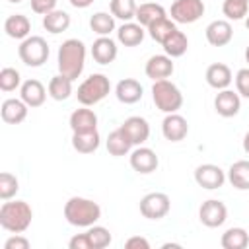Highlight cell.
I'll use <instances>...</instances> for the list:
<instances>
[{
    "label": "cell",
    "instance_id": "obj_1",
    "mask_svg": "<svg viewBox=\"0 0 249 249\" xmlns=\"http://www.w3.org/2000/svg\"><path fill=\"white\" fill-rule=\"evenodd\" d=\"M84 64H86V45L80 39H66L56 53L58 74L76 80L84 72Z\"/></svg>",
    "mask_w": 249,
    "mask_h": 249
},
{
    "label": "cell",
    "instance_id": "obj_2",
    "mask_svg": "<svg viewBox=\"0 0 249 249\" xmlns=\"http://www.w3.org/2000/svg\"><path fill=\"white\" fill-rule=\"evenodd\" d=\"M33 220V208L25 200H4L0 206V226L10 233H23Z\"/></svg>",
    "mask_w": 249,
    "mask_h": 249
},
{
    "label": "cell",
    "instance_id": "obj_3",
    "mask_svg": "<svg viewBox=\"0 0 249 249\" xmlns=\"http://www.w3.org/2000/svg\"><path fill=\"white\" fill-rule=\"evenodd\" d=\"M64 218L70 226L89 228L97 224V220L101 218V206L91 198L70 196L64 204Z\"/></svg>",
    "mask_w": 249,
    "mask_h": 249
},
{
    "label": "cell",
    "instance_id": "obj_4",
    "mask_svg": "<svg viewBox=\"0 0 249 249\" xmlns=\"http://www.w3.org/2000/svg\"><path fill=\"white\" fill-rule=\"evenodd\" d=\"M152 99L160 111L167 113H177L183 107V93L181 89L169 82V80H156L152 86Z\"/></svg>",
    "mask_w": 249,
    "mask_h": 249
},
{
    "label": "cell",
    "instance_id": "obj_5",
    "mask_svg": "<svg viewBox=\"0 0 249 249\" xmlns=\"http://www.w3.org/2000/svg\"><path fill=\"white\" fill-rule=\"evenodd\" d=\"M111 91V82L105 74H91L88 76L80 86H78V91H76V97L82 105L86 107H91L95 103H99L101 99H105Z\"/></svg>",
    "mask_w": 249,
    "mask_h": 249
},
{
    "label": "cell",
    "instance_id": "obj_6",
    "mask_svg": "<svg viewBox=\"0 0 249 249\" xmlns=\"http://www.w3.org/2000/svg\"><path fill=\"white\" fill-rule=\"evenodd\" d=\"M49 53H51L49 51V43L41 35H29L18 47L19 60L25 66H31V68L43 66L47 62V58H49Z\"/></svg>",
    "mask_w": 249,
    "mask_h": 249
},
{
    "label": "cell",
    "instance_id": "obj_7",
    "mask_svg": "<svg viewBox=\"0 0 249 249\" xmlns=\"http://www.w3.org/2000/svg\"><path fill=\"white\" fill-rule=\"evenodd\" d=\"M171 200L165 193H148L140 198V214L148 220H161L167 216Z\"/></svg>",
    "mask_w": 249,
    "mask_h": 249
},
{
    "label": "cell",
    "instance_id": "obj_8",
    "mask_svg": "<svg viewBox=\"0 0 249 249\" xmlns=\"http://www.w3.org/2000/svg\"><path fill=\"white\" fill-rule=\"evenodd\" d=\"M204 10L202 0H175L169 14L175 23H195L204 16Z\"/></svg>",
    "mask_w": 249,
    "mask_h": 249
},
{
    "label": "cell",
    "instance_id": "obj_9",
    "mask_svg": "<svg viewBox=\"0 0 249 249\" xmlns=\"http://www.w3.org/2000/svg\"><path fill=\"white\" fill-rule=\"evenodd\" d=\"M198 220L206 228H220L228 220V206L218 198H208L198 208Z\"/></svg>",
    "mask_w": 249,
    "mask_h": 249
},
{
    "label": "cell",
    "instance_id": "obj_10",
    "mask_svg": "<svg viewBox=\"0 0 249 249\" xmlns=\"http://www.w3.org/2000/svg\"><path fill=\"white\" fill-rule=\"evenodd\" d=\"M226 171L216 165V163H200L196 169H195V181L198 187L202 189H208V191H214V189H220L224 183H226Z\"/></svg>",
    "mask_w": 249,
    "mask_h": 249
},
{
    "label": "cell",
    "instance_id": "obj_11",
    "mask_svg": "<svg viewBox=\"0 0 249 249\" xmlns=\"http://www.w3.org/2000/svg\"><path fill=\"white\" fill-rule=\"evenodd\" d=\"M130 167L140 173V175H148L152 171L158 169L160 165V160H158V154L152 150V148H146V146H138L130 152Z\"/></svg>",
    "mask_w": 249,
    "mask_h": 249
},
{
    "label": "cell",
    "instance_id": "obj_12",
    "mask_svg": "<svg viewBox=\"0 0 249 249\" xmlns=\"http://www.w3.org/2000/svg\"><path fill=\"white\" fill-rule=\"evenodd\" d=\"M161 134L169 142H181L189 134V123L179 113H167L161 121Z\"/></svg>",
    "mask_w": 249,
    "mask_h": 249
},
{
    "label": "cell",
    "instance_id": "obj_13",
    "mask_svg": "<svg viewBox=\"0 0 249 249\" xmlns=\"http://www.w3.org/2000/svg\"><path fill=\"white\" fill-rule=\"evenodd\" d=\"M119 128L126 134V138L132 142V146H142L150 138V124L144 117H138V115L124 119V123Z\"/></svg>",
    "mask_w": 249,
    "mask_h": 249
},
{
    "label": "cell",
    "instance_id": "obj_14",
    "mask_svg": "<svg viewBox=\"0 0 249 249\" xmlns=\"http://www.w3.org/2000/svg\"><path fill=\"white\" fill-rule=\"evenodd\" d=\"M214 109L220 117L224 119H230V117H235L241 109V95L233 89H220L214 97Z\"/></svg>",
    "mask_w": 249,
    "mask_h": 249
},
{
    "label": "cell",
    "instance_id": "obj_15",
    "mask_svg": "<svg viewBox=\"0 0 249 249\" xmlns=\"http://www.w3.org/2000/svg\"><path fill=\"white\" fill-rule=\"evenodd\" d=\"M204 35L212 47H226L233 39V27L228 19H214L206 25Z\"/></svg>",
    "mask_w": 249,
    "mask_h": 249
},
{
    "label": "cell",
    "instance_id": "obj_16",
    "mask_svg": "<svg viewBox=\"0 0 249 249\" xmlns=\"http://www.w3.org/2000/svg\"><path fill=\"white\" fill-rule=\"evenodd\" d=\"M175 70V64H173V58L167 56V54H154L148 58L146 66H144V72L150 80H167Z\"/></svg>",
    "mask_w": 249,
    "mask_h": 249
},
{
    "label": "cell",
    "instance_id": "obj_17",
    "mask_svg": "<svg viewBox=\"0 0 249 249\" xmlns=\"http://www.w3.org/2000/svg\"><path fill=\"white\" fill-rule=\"evenodd\" d=\"M27 103L19 97H10V99H4L2 101V107H0V115H2V121L8 123V124H19L27 119Z\"/></svg>",
    "mask_w": 249,
    "mask_h": 249
},
{
    "label": "cell",
    "instance_id": "obj_18",
    "mask_svg": "<svg viewBox=\"0 0 249 249\" xmlns=\"http://www.w3.org/2000/svg\"><path fill=\"white\" fill-rule=\"evenodd\" d=\"M204 78H206V84L210 88H214V89L220 91V89L230 88V84L233 80V74H231V68L228 64H224V62H212L206 68Z\"/></svg>",
    "mask_w": 249,
    "mask_h": 249
},
{
    "label": "cell",
    "instance_id": "obj_19",
    "mask_svg": "<svg viewBox=\"0 0 249 249\" xmlns=\"http://www.w3.org/2000/svg\"><path fill=\"white\" fill-rule=\"evenodd\" d=\"M47 91H49V89H45V86H43L39 80L29 78V80H25V82L21 84V88H19V97L27 103V107L35 109V107H41V105L45 103Z\"/></svg>",
    "mask_w": 249,
    "mask_h": 249
},
{
    "label": "cell",
    "instance_id": "obj_20",
    "mask_svg": "<svg viewBox=\"0 0 249 249\" xmlns=\"http://www.w3.org/2000/svg\"><path fill=\"white\" fill-rule=\"evenodd\" d=\"M68 124L72 128V132H88V130H97V115L93 109L82 105L80 109L72 111Z\"/></svg>",
    "mask_w": 249,
    "mask_h": 249
},
{
    "label": "cell",
    "instance_id": "obj_21",
    "mask_svg": "<svg viewBox=\"0 0 249 249\" xmlns=\"http://www.w3.org/2000/svg\"><path fill=\"white\" fill-rule=\"evenodd\" d=\"M119 54V47L111 37H97L91 45V56L97 64H111Z\"/></svg>",
    "mask_w": 249,
    "mask_h": 249
},
{
    "label": "cell",
    "instance_id": "obj_22",
    "mask_svg": "<svg viewBox=\"0 0 249 249\" xmlns=\"http://www.w3.org/2000/svg\"><path fill=\"white\" fill-rule=\"evenodd\" d=\"M142 93H144L142 84H140L138 80H134V78H123V80L117 84V88H115L117 99H119L121 103H124V105L138 103V101L142 99Z\"/></svg>",
    "mask_w": 249,
    "mask_h": 249
},
{
    "label": "cell",
    "instance_id": "obj_23",
    "mask_svg": "<svg viewBox=\"0 0 249 249\" xmlns=\"http://www.w3.org/2000/svg\"><path fill=\"white\" fill-rule=\"evenodd\" d=\"M4 31H6L8 37L23 41L31 33V21L23 14H12V16H8L4 19Z\"/></svg>",
    "mask_w": 249,
    "mask_h": 249
},
{
    "label": "cell",
    "instance_id": "obj_24",
    "mask_svg": "<svg viewBox=\"0 0 249 249\" xmlns=\"http://www.w3.org/2000/svg\"><path fill=\"white\" fill-rule=\"evenodd\" d=\"M144 25H140L138 21H124L119 29H117V41L124 47H136L144 41Z\"/></svg>",
    "mask_w": 249,
    "mask_h": 249
},
{
    "label": "cell",
    "instance_id": "obj_25",
    "mask_svg": "<svg viewBox=\"0 0 249 249\" xmlns=\"http://www.w3.org/2000/svg\"><path fill=\"white\" fill-rule=\"evenodd\" d=\"M228 181L237 191H249V160H237L228 169Z\"/></svg>",
    "mask_w": 249,
    "mask_h": 249
},
{
    "label": "cell",
    "instance_id": "obj_26",
    "mask_svg": "<svg viewBox=\"0 0 249 249\" xmlns=\"http://www.w3.org/2000/svg\"><path fill=\"white\" fill-rule=\"evenodd\" d=\"M101 144V136L97 130L88 132H72V148L78 154H93Z\"/></svg>",
    "mask_w": 249,
    "mask_h": 249
},
{
    "label": "cell",
    "instance_id": "obj_27",
    "mask_svg": "<svg viewBox=\"0 0 249 249\" xmlns=\"http://www.w3.org/2000/svg\"><path fill=\"white\" fill-rule=\"evenodd\" d=\"M43 27L53 33V35H58L62 31H66L70 27V16L64 12V10H51L49 14L43 16Z\"/></svg>",
    "mask_w": 249,
    "mask_h": 249
},
{
    "label": "cell",
    "instance_id": "obj_28",
    "mask_svg": "<svg viewBox=\"0 0 249 249\" xmlns=\"http://www.w3.org/2000/svg\"><path fill=\"white\" fill-rule=\"evenodd\" d=\"M105 146H107V152H109L111 156L121 158V156H126V154L130 152L132 142L126 138V134H124L121 128H115L113 132H109Z\"/></svg>",
    "mask_w": 249,
    "mask_h": 249
},
{
    "label": "cell",
    "instance_id": "obj_29",
    "mask_svg": "<svg viewBox=\"0 0 249 249\" xmlns=\"http://www.w3.org/2000/svg\"><path fill=\"white\" fill-rule=\"evenodd\" d=\"M165 16H167L165 14V8L160 6V4H156V2H144V4H140L136 8V21L140 25H144V27L152 25L156 19L165 18Z\"/></svg>",
    "mask_w": 249,
    "mask_h": 249
},
{
    "label": "cell",
    "instance_id": "obj_30",
    "mask_svg": "<svg viewBox=\"0 0 249 249\" xmlns=\"http://www.w3.org/2000/svg\"><path fill=\"white\" fill-rule=\"evenodd\" d=\"M161 47H163V51H165L167 56L177 58V56H183V54L187 53V49H189V39H187V35H185L183 31L175 29V31L161 43Z\"/></svg>",
    "mask_w": 249,
    "mask_h": 249
},
{
    "label": "cell",
    "instance_id": "obj_31",
    "mask_svg": "<svg viewBox=\"0 0 249 249\" xmlns=\"http://www.w3.org/2000/svg\"><path fill=\"white\" fill-rule=\"evenodd\" d=\"M72 82L70 78L62 76V74H56L51 78L47 89H49V95L54 99V101H66L70 95H72Z\"/></svg>",
    "mask_w": 249,
    "mask_h": 249
},
{
    "label": "cell",
    "instance_id": "obj_32",
    "mask_svg": "<svg viewBox=\"0 0 249 249\" xmlns=\"http://www.w3.org/2000/svg\"><path fill=\"white\" fill-rule=\"evenodd\" d=\"M220 245L224 249H245L249 245V233L243 228H228L220 237Z\"/></svg>",
    "mask_w": 249,
    "mask_h": 249
},
{
    "label": "cell",
    "instance_id": "obj_33",
    "mask_svg": "<svg viewBox=\"0 0 249 249\" xmlns=\"http://www.w3.org/2000/svg\"><path fill=\"white\" fill-rule=\"evenodd\" d=\"M89 27L99 37H109L111 31H115V16L107 12H95L89 18Z\"/></svg>",
    "mask_w": 249,
    "mask_h": 249
},
{
    "label": "cell",
    "instance_id": "obj_34",
    "mask_svg": "<svg viewBox=\"0 0 249 249\" xmlns=\"http://www.w3.org/2000/svg\"><path fill=\"white\" fill-rule=\"evenodd\" d=\"M146 29H148V35H150L156 43H160V45H161V43H163V41H165V39H167L175 29H177V25H175V21H173V19H169V18L165 16V18L156 19V21H154L152 25H148Z\"/></svg>",
    "mask_w": 249,
    "mask_h": 249
},
{
    "label": "cell",
    "instance_id": "obj_35",
    "mask_svg": "<svg viewBox=\"0 0 249 249\" xmlns=\"http://www.w3.org/2000/svg\"><path fill=\"white\" fill-rule=\"evenodd\" d=\"M86 233H88V237H89V241H91V249H105V247H109L111 241H113L111 231H109L107 228H103V226H97V224L89 226Z\"/></svg>",
    "mask_w": 249,
    "mask_h": 249
},
{
    "label": "cell",
    "instance_id": "obj_36",
    "mask_svg": "<svg viewBox=\"0 0 249 249\" xmlns=\"http://www.w3.org/2000/svg\"><path fill=\"white\" fill-rule=\"evenodd\" d=\"M222 12H224V16L228 18V21H230V19H233V21L243 19V18H247V14H249V2H247V0H224Z\"/></svg>",
    "mask_w": 249,
    "mask_h": 249
},
{
    "label": "cell",
    "instance_id": "obj_37",
    "mask_svg": "<svg viewBox=\"0 0 249 249\" xmlns=\"http://www.w3.org/2000/svg\"><path fill=\"white\" fill-rule=\"evenodd\" d=\"M111 14L123 21H130L132 18H136V2L134 0H111L109 4Z\"/></svg>",
    "mask_w": 249,
    "mask_h": 249
},
{
    "label": "cell",
    "instance_id": "obj_38",
    "mask_svg": "<svg viewBox=\"0 0 249 249\" xmlns=\"http://www.w3.org/2000/svg\"><path fill=\"white\" fill-rule=\"evenodd\" d=\"M19 191V181L14 173L10 171H2L0 173V198L2 200H10L16 196V193Z\"/></svg>",
    "mask_w": 249,
    "mask_h": 249
},
{
    "label": "cell",
    "instance_id": "obj_39",
    "mask_svg": "<svg viewBox=\"0 0 249 249\" xmlns=\"http://www.w3.org/2000/svg\"><path fill=\"white\" fill-rule=\"evenodd\" d=\"M21 76L16 68L12 66H6L0 70V89L2 91H14L18 88H21Z\"/></svg>",
    "mask_w": 249,
    "mask_h": 249
},
{
    "label": "cell",
    "instance_id": "obj_40",
    "mask_svg": "<svg viewBox=\"0 0 249 249\" xmlns=\"http://www.w3.org/2000/svg\"><path fill=\"white\" fill-rule=\"evenodd\" d=\"M233 80H235V91L241 97H247L249 99V66L237 70V74H235Z\"/></svg>",
    "mask_w": 249,
    "mask_h": 249
},
{
    "label": "cell",
    "instance_id": "obj_41",
    "mask_svg": "<svg viewBox=\"0 0 249 249\" xmlns=\"http://www.w3.org/2000/svg\"><path fill=\"white\" fill-rule=\"evenodd\" d=\"M29 245H31L29 239L23 237L21 233H14L4 241V249H29Z\"/></svg>",
    "mask_w": 249,
    "mask_h": 249
},
{
    "label": "cell",
    "instance_id": "obj_42",
    "mask_svg": "<svg viewBox=\"0 0 249 249\" xmlns=\"http://www.w3.org/2000/svg\"><path fill=\"white\" fill-rule=\"evenodd\" d=\"M68 247L70 249H91V241H89L88 233H76L70 237Z\"/></svg>",
    "mask_w": 249,
    "mask_h": 249
},
{
    "label": "cell",
    "instance_id": "obj_43",
    "mask_svg": "<svg viewBox=\"0 0 249 249\" xmlns=\"http://www.w3.org/2000/svg\"><path fill=\"white\" fill-rule=\"evenodd\" d=\"M54 6H56V0H31V10L35 14H41V16L54 10Z\"/></svg>",
    "mask_w": 249,
    "mask_h": 249
},
{
    "label": "cell",
    "instance_id": "obj_44",
    "mask_svg": "<svg viewBox=\"0 0 249 249\" xmlns=\"http://www.w3.org/2000/svg\"><path fill=\"white\" fill-rule=\"evenodd\" d=\"M124 247L126 249H150V241L142 235H132L124 241Z\"/></svg>",
    "mask_w": 249,
    "mask_h": 249
},
{
    "label": "cell",
    "instance_id": "obj_45",
    "mask_svg": "<svg viewBox=\"0 0 249 249\" xmlns=\"http://www.w3.org/2000/svg\"><path fill=\"white\" fill-rule=\"evenodd\" d=\"M70 4H72L74 8H88V6L93 4V0H70Z\"/></svg>",
    "mask_w": 249,
    "mask_h": 249
},
{
    "label": "cell",
    "instance_id": "obj_46",
    "mask_svg": "<svg viewBox=\"0 0 249 249\" xmlns=\"http://www.w3.org/2000/svg\"><path fill=\"white\" fill-rule=\"evenodd\" d=\"M243 150H245V154L249 156V130H247L245 136H243Z\"/></svg>",
    "mask_w": 249,
    "mask_h": 249
},
{
    "label": "cell",
    "instance_id": "obj_47",
    "mask_svg": "<svg viewBox=\"0 0 249 249\" xmlns=\"http://www.w3.org/2000/svg\"><path fill=\"white\" fill-rule=\"evenodd\" d=\"M161 247H163V249H167V247H181V245H179V243H163Z\"/></svg>",
    "mask_w": 249,
    "mask_h": 249
},
{
    "label": "cell",
    "instance_id": "obj_48",
    "mask_svg": "<svg viewBox=\"0 0 249 249\" xmlns=\"http://www.w3.org/2000/svg\"><path fill=\"white\" fill-rule=\"evenodd\" d=\"M245 62L249 64V45H247V49H245Z\"/></svg>",
    "mask_w": 249,
    "mask_h": 249
},
{
    "label": "cell",
    "instance_id": "obj_49",
    "mask_svg": "<svg viewBox=\"0 0 249 249\" xmlns=\"http://www.w3.org/2000/svg\"><path fill=\"white\" fill-rule=\"evenodd\" d=\"M245 27H247V31H249V14H247V18H245Z\"/></svg>",
    "mask_w": 249,
    "mask_h": 249
},
{
    "label": "cell",
    "instance_id": "obj_50",
    "mask_svg": "<svg viewBox=\"0 0 249 249\" xmlns=\"http://www.w3.org/2000/svg\"><path fill=\"white\" fill-rule=\"evenodd\" d=\"M8 2H12V4H19L21 0H8Z\"/></svg>",
    "mask_w": 249,
    "mask_h": 249
},
{
    "label": "cell",
    "instance_id": "obj_51",
    "mask_svg": "<svg viewBox=\"0 0 249 249\" xmlns=\"http://www.w3.org/2000/svg\"><path fill=\"white\" fill-rule=\"evenodd\" d=\"M247 2H249V0H247Z\"/></svg>",
    "mask_w": 249,
    "mask_h": 249
}]
</instances>
